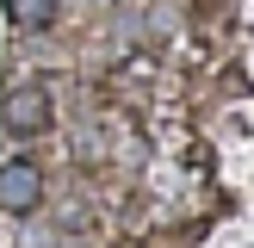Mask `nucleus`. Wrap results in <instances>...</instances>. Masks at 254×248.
Returning <instances> with one entry per match:
<instances>
[{
    "instance_id": "f03ea898",
    "label": "nucleus",
    "mask_w": 254,
    "mask_h": 248,
    "mask_svg": "<svg viewBox=\"0 0 254 248\" xmlns=\"http://www.w3.org/2000/svg\"><path fill=\"white\" fill-rule=\"evenodd\" d=\"M6 124L12 130H44L50 124V99H44V87H19V93H6Z\"/></svg>"
},
{
    "instance_id": "7ed1b4c3",
    "label": "nucleus",
    "mask_w": 254,
    "mask_h": 248,
    "mask_svg": "<svg viewBox=\"0 0 254 248\" xmlns=\"http://www.w3.org/2000/svg\"><path fill=\"white\" fill-rule=\"evenodd\" d=\"M6 19H12V25H31V31H44V25L56 19V0H6Z\"/></svg>"
},
{
    "instance_id": "f257e3e1",
    "label": "nucleus",
    "mask_w": 254,
    "mask_h": 248,
    "mask_svg": "<svg viewBox=\"0 0 254 248\" xmlns=\"http://www.w3.org/2000/svg\"><path fill=\"white\" fill-rule=\"evenodd\" d=\"M44 198V174L31 161H6L0 168V211H37Z\"/></svg>"
}]
</instances>
